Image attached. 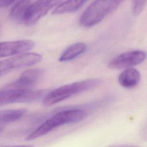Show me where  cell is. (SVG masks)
Segmentation results:
<instances>
[{
  "label": "cell",
  "mask_w": 147,
  "mask_h": 147,
  "mask_svg": "<svg viewBox=\"0 0 147 147\" xmlns=\"http://www.w3.org/2000/svg\"><path fill=\"white\" fill-rule=\"evenodd\" d=\"M87 111L80 108H72L60 110L41 123L25 138L26 141H32L42 137L59 126L73 124L85 119Z\"/></svg>",
  "instance_id": "1"
},
{
  "label": "cell",
  "mask_w": 147,
  "mask_h": 147,
  "mask_svg": "<svg viewBox=\"0 0 147 147\" xmlns=\"http://www.w3.org/2000/svg\"><path fill=\"white\" fill-rule=\"evenodd\" d=\"M98 79L81 80L56 88L47 94L42 98V105L50 106L60 102L72 96L90 90L100 84Z\"/></svg>",
  "instance_id": "2"
},
{
  "label": "cell",
  "mask_w": 147,
  "mask_h": 147,
  "mask_svg": "<svg viewBox=\"0 0 147 147\" xmlns=\"http://www.w3.org/2000/svg\"><path fill=\"white\" fill-rule=\"evenodd\" d=\"M124 0H95L83 11L79 24L83 27H91L100 22L115 10Z\"/></svg>",
  "instance_id": "3"
},
{
  "label": "cell",
  "mask_w": 147,
  "mask_h": 147,
  "mask_svg": "<svg viewBox=\"0 0 147 147\" xmlns=\"http://www.w3.org/2000/svg\"><path fill=\"white\" fill-rule=\"evenodd\" d=\"M44 91L9 87L5 86L0 91V105L32 102L44 97Z\"/></svg>",
  "instance_id": "4"
},
{
  "label": "cell",
  "mask_w": 147,
  "mask_h": 147,
  "mask_svg": "<svg viewBox=\"0 0 147 147\" xmlns=\"http://www.w3.org/2000/svg\"><path fill=\"white\" fill-rule=\"evenodd\" d=\"M42 60V56L36 53H25L2 60L0 63L1 76L13 70L33 65Z\"/></svg>",
  "instance_id": "5"
},
{
  "label": "cell",
  "mask_w": 147,
  "mask_h": 147,
  "mask_svg": "<svg viewBox=\"0 0 147 147\" xmlns=\"http://www.w3.org/2000/svg\"><path fill=\"white\" fill-rule=\"evenodd\" d=\"M63 0H37L32 3L24 18L23 22L27 26H32L53 7Z\"/></svg>",
  "instance_id": "6"
},
{
  "label": "cell",
  "mask_w": 147,
  "mask_h": 147,
  "mask_svg": "<svg viewBox=\"0 0 147 147\" xmlns=\"http://www.w3.org/2000/svg\"><path fill=\"white\" fill-rule=\"evenodd\" d=\"M146 55L140 50L126 52L119 55L109 63L107 66L110 69H119L129 68L137 65L145 60Z\"/></svg>",
  "instance_id": "7"
},
{
  "label": "cell",
  "mask_w": 147,
  "mask_h": 147,
  "mask_svg": "<svg viewBox=\"0 0 147 147\" xmlns=\"http://www.w3.org/2000/svg\"><path fill=\"white\" fill-rule=\"evenodd\" d=\"M34 46L35 42L30 40L2 42L1 43L0 57H6L25 53L32 49Z\"/></svg>",
  "instance_id": "8"
},
{
  "label": "cell",
  "mask_w": 147,
  "mask_h": 147,
  "mask_svg": "<svg viewBox=\"0 0 147 147\" xmlns=\"http://www.w3.org/2000/svg\"><path fill=\"white\" fill-rule=\"evenodd\" d=\"M42 74L43 71L40 69H30L22 72L16 80L6 86L16 88L32 89L39 81Z\"/></svg>",
  "instance_id": "9"
},
{
  "label": "cell",
  "mask_w": 147,
  "mask_h": 147,
  "mask_svg": "<svg viewBox=\"0 0 147 147\" xmlns=\"http://www.w3.org/2000/svg\"><path fill=\"white\" fill-rule=\"evenodd\" d=\"M141 80L139 71L133 68H129L121 73L118 77L119 84L126 88H132L136 87Z\"/></svg>",
  "instance_id": "10"
},
{
  "label": "cell",
  "mask_w": 147,
  "mask_h": 147,
  "mask_svg": "<svg viewBox=\"0 0 147 147\" xmlns=\"http://www.w3.org/2000/svg\"><path fill=\"white\" fill-rule=\"evenodd\" d=\"M26 109H14L2 110L0 113L1 127L11 122H16L22 117L27 113Z\"/></svg>",
  "instance_id": "11"
},
{
  "label": "cell",
  "mask_w": 147,
  "mask_h": 147,
  "mask_svg": "<svg viewBox=\"0 0 147 147\" xmlns=\"http://www.w3.org/2000/svg\"><path fill=\"white\" fill-rule=\"evenodd\" d=\"M87 49V45L83 42H76L68 47L59 57L60 61H71L83 53Z\"/></svg>",
  "instance_id": "12"
},
{
  "label": "cell",
  "mask_w": 147,
  "mask_h": 147,
  "mask_svg": "<svg viewBox=\"0 0 147 147\" xmlns=\"http://www.w3.org/2000/svg\"><path fill=\"white\" fill-rule=\"evenodd\" d=\"M87 0H66L60 3L53 11V14H62L76 11L79 9Z\"/></svg>",
  "instance_id": "13"
},
{
  "label": "cell",
  "mask_w": 147,
  "mask_h": 147,
  "mask_svg": "<svg viewBox=\"0 0 147 147\" xmlns=\"http://www.w3.org/2000/svg\"><path fill=\"white\" fill-rule=\"evenodd\" d=\"M29 0H20L11 8L10 17L15 21L23 22L24 18L31 5Z\"/></svg>",
  "instance_id": "14"
},
{
  "label": "cell",
  "mask_w": 147,
  "mask_h": 147,
  "mask_svg": "<svg viewBox=\"0 0 147 147\" xmlns=\"http://www.w3.org/2000/svg\"><path fill=\"white\" fill-rule=\"evenodd\" d=\"M147 0H133V12L134 15L140 14L144 10Z\"/></svg>",
  "instance_id": "15"
},
{
  "label": "cell",
  "mask_w": 147,
  "mask_h": 147,
  "mask_svg": "<svg viewBox=\"0 0 147 147\" xmlns=\"http://www.w3.org/2000/svg\"><path fill=\"white\" fill-rule=\"evenodd\" d=\"M15 1L16 0H0V6L1 7H5Z\"/></svg>",
  "instance_id": "16"
},
{
  "label": "cell",
  "mask_w": 147,
  "mask_h": 147,
  "mask_svg": "<svg viewBox=\"0 0 147 147\" xmlns=\"http://www.w3.org/2000/svg\"><path fill=\"white\" fill-rule=\"evenodd\" d=\"M142 136L144 140H147V123L142 129Z\"/></svg>",
  "instance_id": "17"
},
{
  "label": "cell",
  "mask_w": 147,
  "mask_h": 147,
  "mask_svg": "<svg viewBox=\"0 0 147 147\" xmlns=\"http://www.w3.org/2000/svg\"><path fill=\"white\" fill-rule=\"evenodd\" d=\"M111 147H140V146L137 145H117V146H114Z\"/></svg>",
  "instance_id": "18"
},
{
  "label": "cell",
  "mask_w": 147,
  "mask_h": 147,
  "mask_svg": "<svg viewBox=\"0 0 147 147\" xmlns=\"http://www.w3.org/2000/svg\"><path fill=\"white\" fill-rule=\"evenodd\" d=\"M5 147H35L32 145H17L11 146H5Z\"/></svg>",
  "instance_id": "19"
}]
</instances>
